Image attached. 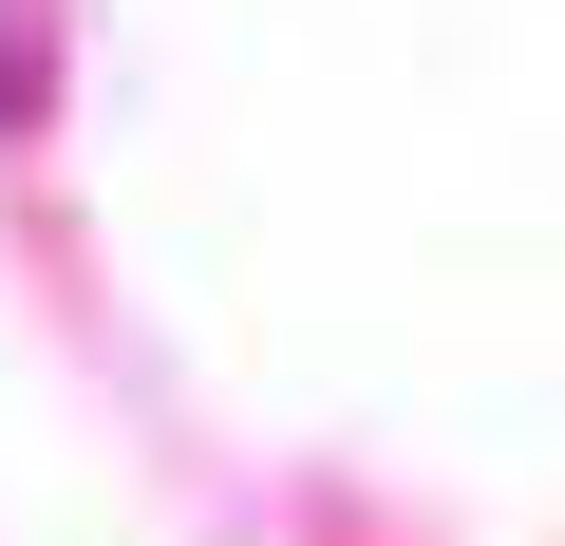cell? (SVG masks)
Segmentation results:
<instances>
[]
</instances>
